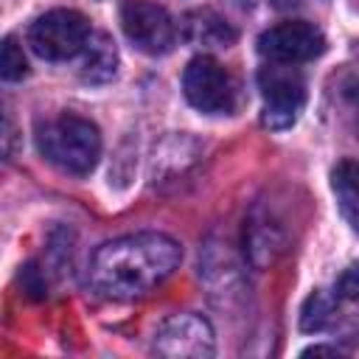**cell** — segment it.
<instances>
[{"label":"cell","instance_id":"obj_9","mask_svg":"<svg viewBox=\"0 0 359 359\" xmlns=\"http://www.w3.org/2000/svg\"><path fill=\"white\" fill-rule=\"evenodd\" d=\"M118 73V50H115V42L109 39V34H93L87 36L84 48H81V79L93 81V84H101V81H109L115 79Z\"/></svg>","mask_w":359,"mask_h":359},{"label":"cell","instance_id":"obj_2","mask_svg":"<svg viewBox=\"0 0 359 359\" xmlns=\"http://www.w3.org/2000/svg\"><path fill=\"white\" fill-rule=\"evenodd\" d=\"M39 151L48 163L59 165L70 174H90L101 157V132L93 121L79 118L73 112H62L59 118L39 126L36 135Z\"/></svg>","mask_w":359,"mask_h":359},{"label":"cell","instance_id":"obj_15","mask_svg":"<svg viewBox=\"0 0 359 359\" xmlns=\"http://www.w3.org/2000/svg\"><path fill=\"white\" fill-rule=\"evenodd\" d=\"M337 292H339L342 297H348V300H353V297H356V272H353V269H348V272L339 278Z\"/></svg>","mask_w":359,"mask_h":359},{"label":"cell","instance_id":"obj_10","mask_svg":"<svg viewBox=\"0 0 359 359\" xmlns=\"http://www.w3.org/2000/svg\"><path fill=\"white\" fill-rule=\"evenodd\" d=\"M182 36L191 45H205V48H227L236 39V31L227 25V20H222L216 11L202 8V11H191L182 20Z\"/></svg>","mask_w":359,"mask_h":359},{"label":"cell","instance_id":"obj_1","mask_svg":"<svg viewBox=\"0 0 359 359\" xmlns=\"http://www.w3.org/2000/svg\"><path fill=\"white\" fill-rule=\"evenodd\" d=\"M182 250L165 233H132L101 244L90 261V283L112 300H135L160 286L177 266Z\"/></svg>","mask_w":359,"mask_h":359},{"label":"cell","instance_id":"obj_7","mask_svg":"<svg viewBox=\"0 0 359 359\" xmlns=\"http://www.w3.org/2000/svg\"><path fill=\"white\" fill-rule=\"evenodd\" d=\"M154 351L168 359H205L213 356V328L205 317L185 311L168 317L154 334Z\"/></svg>","mask_w":359,"mask_h":359},{"label":"cell","instance_id":"obj_5","mask_svg":"<svg viewBox=\"0 0 359 359\" xmlns=\"http://www.w3.org/2000/svg\"><path fill=\"white\" fill-rule=\"evenodd\" d=\"M121 25L129 42L149 56H163L177 42V25L171 14L151 0H126L121 8Z\"/></svg>","mask_w":359,"mask_h":359},{"label":"cell","instance_id":"obj_14","mask_svg":"<svg viewBox=\"0 0 359 359\" xmlns=\"http://www.w3.org/2000/svg\"><path fill=\"white\" fill-rule=\"evenodd\" d=\"M17 143H20L17 126H14V121L0 109V163H6V160H11V157H14Z\"/></svg>","mask_w":359,"mask_h":359},{"label":"cell","instance_id":"obj_12","mask_svg":"<svg viewBox=\"0 0 359 359\" xmlns=\"http://www.w3.org/2000/svg\"><path fill=\"white\" fill-rule=\"evenodd\" d=\"M25 73H28V62H25L20 42L14 36H3L0 39V79L20 81V79H25Z\"/></svg>","mask_w":359,"mask_h":359},{"label":"cell","instance_id":"obj_3","mask_svg":"<svg viewBox=\"0 0 359 359\" xmlns=\"http://www.w3.org/2000/svg\"><path fill=\"white\" fill-rule=\"evenodd\" d=\"M87 36H90V22L81 11H73V8L45 11L28 28V45L34 48L36 56L50 62L79 56Z\"/></svg>","mask_w":359,"mask_h":359},{"label":"cell","instance_id":"obj_8","mask_svg":"<svg viewBox=\"0 0 359 359\" xmlns=\"http://www.w3.org/2000/svg\"><path fill=\"white\" fill-rule=\"evenodd\" d=\"M258 50L269 62L280 65H297V62H311L325 50V36L317 25L292 20L272 25L258 36Z\"/></svg>","mask_w":359,"mask_h":359},{"label":"cell","instance_id":"obj_11","mask_svg":"<svg viewBox=\"0 0 359 359\" xmlns=\"http://www.w3.org/2000/svg\"><path fill=\"white\" fill-rule=\"evenodd\" d=\"M334 191H337V202L342 216L348 219V224H356V165L351 160H342L334 171Z\"/></svg>","mask_w":359,"mask_h":359},{"label":"cell","instance_id":"obj_6","mask_svg":"<svg viewBox=\"0 0 359 359\" xmlns=\"http://www.w3.org/2000/svg\"><path fill=\"white\" fill-rule=\"evenodd\" d=\"M182 90L191 107L208 115L230 112L236 101V87L230 73L213 59V56H196L188 62L182 73Z\"/></svg>","mask_w":359,"mask_h":359},{"label":"cell","instance_id":"obj_13","mask_svg":"<svg viewBox=\"0 0 359 359\" xmlns=\"http://www.w3.org/2000/svg\"><path fill=\"white\" fill-rule=\"evenodd\" d=\"M334 320V303L323 294V292H314L306 306H303V314H300V328L303 331H323L328 328V323Z\"/></svg>","mask_w":359,"mask_h":359},{"label":"cell","instance_id":"obj_4","mask_svg":"<svg viewBox=\"0 0 359 359\" xmlns=\"http://www.w3.org/2000/svg\"><path fill=\"white\" fill-rule=\"evenodd\" d=\"M258 87L264 95V126L269 129H289L303 104H306V81L292 65L272 62L261 67Z\"/></svg>","mask_w":359,"mask_h":359}]
</instances>
